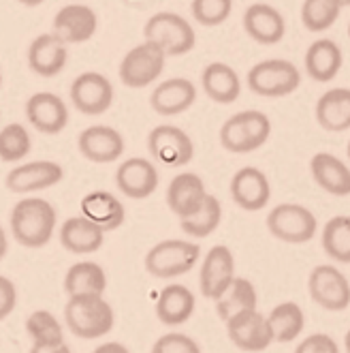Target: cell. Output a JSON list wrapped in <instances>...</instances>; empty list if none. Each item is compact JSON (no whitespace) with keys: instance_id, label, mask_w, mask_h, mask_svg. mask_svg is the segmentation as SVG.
Instances as JSON below:
<instances>
[{"instance_id":"6da1fadb","label":"cell","mask_w":350,"mask_h":353,"mask_svg":"<svg viewBox=\"0 0 350 353\" xmlns=\"http://www.w3.org/2000/svg\"><path fill=\"white\" fill-rule=\"evenodd\" d=\"M56 208L41 197H26L11 210V234L26 248L45 246L56 232Z\"/></svg>"},{"instance_id":"7a4b0ae2","label":"cell","mask_w":350,"mask_h":353,"mask_svg":"<svg viewBox=\"0 0 350 353\" xmlns=\"http://www.w3.org/2000/svg\"><path fill=\"white\" fill-rule=\"evenodd\" d=\"M65 321L77 339L94 341L109 334L116 323L111 304L100 294L69 296L65 306Z\"/></svg>"},{"instance_id":"3957f363","label":"cell","mask_w":350,"mask_h":353,"mask_svg":"<svg viewBox=\"0 0 350 353\" xmlns=\"http://www.w3.org/2000/svg\"><path fill=\"white\" fill-rule=\"evenodd\" d=\"M272 135V122L259 110H245L231 116L220 129V143L233 154H248L265 146Z\"/></svg>"},{"instance_id":"277c9868","label":"cell","mask_w":350,"mask_h":353,"mask_svg":"<svg viewBox=\"0 0 350 353\" xmlns=\"http://www.w3.org/2000/svg\"><path fill=\"white\" fill-rule=\"evenodd\" d=\"M143 37L146 41H152L167 56H184L195 50L197 34L193 24L186 17H182L171 11L154 13L146 26H143Z\"/></svg>"},{"instance_id":"5b68a950","label":"cell","mask_w":350,"mask_h":353,"mask_svg":"<svg viewBox=\"0 0 350 353\" xmlns=\"http://www.w3.org/2000/svg\"><path fill=\"white\" fill-rule=\"evenodd\" d=\"M201 257V246L188 240H162L146 255V270L154 279H175L188 274Z\"/></svg>"},{"instance_id":"8992f818","label":"cell","mask_w":350,"mask_h":353,"mask_svg":"<svg viewBox=\"0 0 350 353\" xmlns=\"http://www.w3.org/2000/svg\"><path fill=\"white\" fill-rule=\"evenodd\" d=\"M301 84V73L293 62L282 58H270L256 62L248 71V88L259 97H286L293 94Z\"/></svg>"},{"instance_id":"52a82bcc","label":"cell","mask_w":350,"mask_h":353,"mask_svg":"<svg viewBox=\"0 0 350 353\" xmlns=\"http://www.w3.org/2000/svg\"><path fill=\"white\" fill-rule=\"evenodd\" d=\"M316 216L310 208L299 203H280L267 214L270 234L288 244H305L316 236Z\"/></svg>"},{"instance_id":"ba28073f","label":"cell","mask_w":350,"mask_h":353,"mask_svg":"<svg viewBox=\"0 0 350 353\" xmlns=\"http://www.w3.org/2000/svg\"><path fill=\"white\" fill-rule=\"evenodd\" d=\"M167 54L152 41H143L120 62V79L129 88H146L160 77Z\"/></svg>"},{"instance_id":"9c48e42d","label":"cell","mask_w":350,"mask_h":353,"mask_svg":"<svg viewBox=\"0 0 350 353\" xmlns=\"http://www.w3.org/2000/svg\"><path fill=\"white\" fill-rule=\"evenodd\" d=\"M307 292L320 308L340 313L350 306V283L336 265H316L307 279Z\"/></svg>"},{"instance_id":"30bf717a","label":"cell","mask_w":350,"mask_h":353,"mask_svg":"<svg viewBox=\"0 0 350 353\" xmlns=\"http://www.w3.org/2000/svg\"><path fill=\"white\" fill-rule=\"evenodd\" d=\"M226 334H229L231 343L248 353H261L274 343V332L263 313H259L256 308L243 310V313L233 315L231 319H226Z\"/></svg>"},{"instance_id":"8fae6325","label":"cell","mask_w":350,"mask_h":353,"mask_svg":"<svg viewBox=\"0 0 350 353\" xmlns=\"http://www.w3.org/2000/svg\"><path fill=\"white\" fill-rule=\"evenodd\" d=\"M150 154L167 168H184L195 157V143L186 131L173 124H160L148 135Z\"/></svg>"},{"instance_id":"7c38bea8","label":"cell","mask_w":350,"mask_h":353,"mask_svg":"<svg viewBox=\"0 0 350 353\" xmlns=\"http://www.w3.org/2000/svg\"><path fill=\"white\" fill-rule=\"evenodd\" d=\"M71 103L75 110L86 116L105 114L113 103L111 81L96 71H86L73 79L71 84Z\"/></svg>"},{"instance_id":"4fadbf2b","label":"cell","mask_w":350,"mask_h":353,"mask_svg":"<svg viewBox=\"0 0 350 353\" xmlns=\"http://www.w3.org/2000/svg\"><path fill=\"white\" fill-rule=\"evenodd\" d=\"M233 279H235V259L231 248L224 244L212 246L201 263V272H199L201 294L208 300L216 302L226 292V287L233 283Z\"/></svg>"},{"instance_id":"5bb4252c","label":"cell","mask_w":350,"mask_h":353,"mask_svg":"<svg viewBox=\"0 0 350 353\" xmlns=\"http://www.w3.org/2000/svg\"><path fill=\"white\" fill-rule=\"evenodd\" d=\"M65 178V170L54 161H32L17 165L5 178V184L11 193H36L52 189Z\"/></svg>"},{"instance_id":"9a60e30c","label":"cell","mask_w":350,"mask_h":353,"mask_svg":"<svg viewBox=\"0 0 350 353\" xmlns=\"http://www.w3.org/2000/svg\"><path fill=\"white\" fill-rule=\"evenodd\" d=\"M26 118L39 133L58 135L69 124V108L54 92H36L26 103Z\"/></svg>"},{"instance_id":"2e32d148","label":"cell","mask_w":350,"mask_h":353,"mask_svg":"<svg viewBox=\"0 0 350 353\" xmlns=\"http://www.w3.org/2000/svg\"><path fill=\"white\" fill-rule=\"evenodd\" d=\"M116 184L127 197L146 199L158 189V170L143 157L127 159L116 172Z\"/></svg>"},{"instance_id":"e0dca14e","label":"cell","mask_w":350,"mask_h":353,"mask_svg":"<svg viewBox=\"0 0 350 353\" xmlns=\"http://www.w3.org/2000/svg\"><path fill=\"white\" fill-rule=\"evenodd\" d=\"M77 148L92 163H113L124 154V137L107 124H94L79 133Z\"/></svg>"},{"instance_id":"ac0fdd59","label":"cell","mask_w":350,"mask_h":353,"mask_svg":"<svg viewBox=\"0 0 350 353\" xmlns=\"http://www.w3.org/2000/svg\"><path fill=\"white\" fill-rule=\"evenodd\" d=\"M231 199L248 212H259L270 203L272 186L267 176L256 168H241L231 178Z\"/></svg>"},{"instance_id":"d6986e66","label":"cell","mask_w":350,"mask_h":353,"mask_svg":"<svg viewBox=\"0 0 350 353\" xmlns=\"http://www.w3.org/2000/svg\"><path fill=\"white\" fill-rule=\"evenodd\" d=\"M96 28H98V17L88 5L71 3L60 9L54 17V32L67 46L84 43V41L94 37Z\"/></svg>"},{"instance_id":"ffe728a7","label":"cell","mask_w":350,"mask_h":353,"mask_svg":"<svg viewBox=\"0 0 350 353\" xmlns=\"http://www.w3.org/2000/svg\"><path fill=\"white\" fill-rule=\"evenodd\" d=\"M69 46L56 32L39 34L28 48V65L41 77H54L67 67Z\"/></svg>"},{"instance_id":"44dd1931","label":"cell","mask_w":350,"mask_h":353,"mask_svg":"<svg viewBox=\"0 0 350 353\" xmlns=\"http://www.w3.org/2000/svg\"><path fill=\"white\" fill-rule=\"evenodd\" d=\"M243 30L261 46H276L286 32V22L276 7L254 3L243 13Z\"/></svg>"},{"instance_id":"7402d4cb","label":"cell","mask_w":350,"mask_h":353,"mask_svg":"<svg viewBox=\"0 0 350 353\" xmlns=\"http://www.w3.org/2000/svg\"><path fill=\"white\" fill-rule=\"evenodd\" d=\"M197 101V86L186 77H171L158 84L150 97L152 110L160 116H177L190 110Z\"/></svg>"},{"instance_id":"603a6c76","label":"cell","mask_w":350,"mask_h":353,"mask_svg":"<svg viewBox=\"0 0 350 353\" xmlns=\"http://www.w3.org/2000/svg\"><path fill=\"white\" fill-rule=\"evenodd\" d=\"M205 197H208L205 184L193 172H182L169 182L167 203L171 208V212L179 219H186V216L195 214L203 205Z\"/></svg>"},{"instance_id":"cb8c5ba5","label":"cell","mask_w":350,"mask_h":353,"mask_svg":"<svg viewBox=\"0 0 350 353\" xmlns=\"http://www.w3.org/2000/svg\"><path fill=\"white\" fill-rule=\"evenodd\" d=\"M60 242L69 253L75 255H90L96 253L105 242V232L90 221L88 216H71L60 227Z\"/></svg>"},{"instance_id":"d4e9b609","label":"cell","mask_w":350,"mask_h":353,"mask_svg":"<svg viewBox=\"0 0 350 353\" xmlns=\"http://www.w3.org/2000/svg\"><path fill=\"white\" fill-rule=\"evenodd\" d=\"M195 294L186 285H179V283H171L167 287H162V292L158 294L156 300V317L160 319V323L175 327L186 323L193 313H195Z\"/></svg>"},{"instance_id":"484cf974","label":"cell","mask_w":350,"mask_h":353,"mask_svg":"<svg viewBox=\"0 0 350 353\" xmlns=\"http://www.w3.org/2000/svg\"><path fill=\"white\" fill-rule=\"evenodd\" d=\"M310 172H312L314 182L329 195H336V197L350 195V170L336 154H329V152L314 154L310 161Z\"/></svg>"},{"instance_id":"4316f807","label":"cell","mask_w":350,"mask_h":353,"mask_svg":"<svg viewBox=\"0 0 350 353\" xmlns=\"http://www.w3.org/2000/svg\"><path fill=\"white\" fill-rule=\"evenodd\" d=\"M342 50L331 39H316L305 52V71L314 81H333L342 69Z\"/></svg>"},{"instance_id":"83f0119b","label":"cell","mask_w":350,"mask_h":353,"mask_svg":"<svg viewBox=\"0 0 350 353\" xmlns=\"http://www.w3.org/2000/svg\"><path fill=\"white\" fill-rule=\"evenodd\" d=\"M201 84L205 94L214 103H220V105L235 103L241 94V79L235 69H231L226 62H212V65L205 67Z\"/></svg>"},{"instance_id":"f1b7e54d","label":"cell","mask_w":350,"mask_h":353,"mask_svg":"<svg viewBox=\"0 0 350 353\" xmlns=\"http://www.w3.org/2000/svg\"><path fill=\"white\" fill-rule=\"evenodd\" d=\"M81 214L94 221L102 232H113L122 227L127 210L122 201L109 191H92L81 199Z\"/></svg>"},{"instance_id":"f546056e","label":"cell","mask_w":350,"mask_h":353,"mask_svg":"<svg viewBox=\"0 0 350 353\" xmlns=\"http://www.w3.org/2000/svg\"><path fill=\"white\" fill-rule=\"evenodd\" d=\"M316 120L325 131L342 133L350 129V88L327 90L316 103Z\"/></svg>"},{"instance_id":"4dcf8cb0","label":"cell","mask_w":350,"mask_h":353,"mask_svg":"<svg viewBox=\"0 0 350 353\" xmlns=\"http://www.w3.org/2000/svg\"><path fill=\"white\" fill-rule=\"evenodd\" d=\"M107 274L96 261H77L69 268L65 276V292L69 296H90L105 294Z\"/></svg>"},{"instance_id":"1f68e13d","label":"cell","mask_w":350,"mask_h":353,"mask_svg":"<svg viewBox=\"0 0 350 353\" xmlns=\"http://www.w3.org/2000/svg\"><path fill=\"white\" fill-rule=\"evenodd\" d=\"M259 304V294L248 279L235 276L233 283L226 287V292L216 300V313L222 321L231 319L243 310H252Z\"/></svg>"},{"instance_id":"d6a6232c","label":"cell","mask_w":350,"mask_h":353,"mask_svg":"<svg viewBox=\"0 0 350 353\" xmlns=\"http://www.w3.org/2000/svg\"><path fill=\"white\" fill-rule=\"evenodd\" d=\"M267 319L274 332V343H293L305 327L303 310L297 302H282L274 306Z\"/></svg>"},{"instance_id":"836d02e7","label":"cell","mask_w":350,"mask_h":353,"mask_svg":"<svg viewBox=\"0 0 350 353\" xmlns=\"http://www.w3.org/2000/svg\"><path fill=\"white\" fill-rule=\"evenodd\" d=\"M220 221H222V205L218 197L208 193L203 205L195 214L179 219V227H182V232L188 234L190 238H208L218 230Z\"/></svg>"},{"instance_id":"e575fe53","label":"cell","mask_w":350,"mask_h":353,"mask_svg":"<svg viewBox=\"0 0 350 353\" xmlns=\"http://www.w3.org/2000/svg\"><path fill=\"white\" fill-rule=\"evenodd\" d=\"M325 253L338 263H350V216L329 219L322 230Z\"/></svg>"},{"instance_id":"d590c367","label":"cell","mask_w":350,"mask_h":353,"mask_svg":"<svg viewBox=\"0 0 350 353\" xmlns=\"http://www.w3.org/2000/svg\"><path fill=\"white\" fill-rule=\"evenodd\" d=\"M342 9V0H303L301 22L310 32H325L338 22Z\"/></svg>"},{"instance_id":"8d00e7d4","label":"cell","mask_w":350,"mask_h":353,"mask_svg":"<svg viewBox=\"0 0 350 353\" xmlns=\"http://www.w3.org/2000/svg\"><path fill=\"white\" fill-rule=\"evenodd\" d=\"M32 150V137L28 129L19 122H11L0 131V161L17 163Z\"/></svg>"},{"instance_id":"74e56055","label":"cell","mask_w":350,"mask_h":353,"mask_svg":"<svg viewBox=\"0 0 350 353\" xmlns=\"http://www.w3.org/2000/svg\"><path fill=\"white\" fill-rule=\"evenodd\" d=\"M26 332L30 334L32 343H60L65 341V332L60 321L50 313V310H34L26 319Z\"/></svg>"},{"instance_id":"f35d334b","label":"cell","mask_w":350,"mask_h":353,"mask_svg":"<svg viewBox=\"0 0 350 353\" xmlns=\"http://www.w3.org/2000/svg\"><path fill=\"white\" fill-rule=\"evenodd\" d=\"M193 17L201 26H220L233 11V0H193Z\"/></svg>"},{"instance_id":"ab89813d","label":"cell","mask_w":350,"mask_h":353,"mask_svg":"<svg viewBox=\"0 0 350 353\" xmlns=\"http://www.w3.org/2000/svg\"><path fill=\"white\" fill-rule=\"evenodd\" d=\"M150 353H201V347L188 334L169 332V334H162L154 343V347H152Z\"/></svg>"},{"instance_id":"60d3db41","label":"cell","mask_w":350,"mask_h":353,"mask_svg":"<svg viewBox=\"0 0 350 353\" xmlns=\"http://www.w3.org/2000/svg\"><path fill=\"white\" fill-rule=\"evenodd\" d=\"M293 353H340V347L329 334H310L297 345Z\"/></svg>"},{"instance_id":"b9f144b4","label":"cell","mask_w":350,"mask_h":353,"mask_svg":"<svg viewBox=\"0 0 350 353\" xmlns=\"http://www.w3.org/2000/svg\"><path fill=\"white\" fill-rule=\"evenodd\" d=\"M17 306V289L11 279L0 274V321L7 319Z\"/></svg>"},{"instance_id":"7bdbcfd3","label":"cell","mask_w":350,"mask_h":353,"mask_svg":"<svg viewBox=\"0 0 350 353\" xmlns=\"http://www.w3.org/2000/svg\"><path fill=\"white\" fill-rule=\"evenodd\" d=\"M30 353H71V347L60 341V343H32Z\"/></svg>"},{"instance_id":"ee69618b","label":"cell","mask_w":350,"mask_h":353,"mask_svg":"<svg viewBox=\"0 0 350 353\" xmlns=\"http://www.w3.org/2000/svg\"><path fill=\"white\" fill-rule=\"evenodd\" d=\"M92 353H131L124 345L122 343H102V345H98Z\"/></svg>"},{"instance_id":"f6af8a7d","label":"cell","mask_w":350,"mask_h":353,"mask_svg":"<svg viewBox=\"0 0 350 353\" xmlns=\"http://www.w3.org/2000/svg\"><path fill=\"white\" fill-rule=\"evenodd\" d=\"M7 251H9V240H7V234L3 230V225H0V261L5 259Z\"/></svg>"},{"instance_id":"bcb514c9","label":"cell","mask_w":350,"mask_h":353,"mask_svg":"<svg viewBox=\"0 0 350 353\" xmlns=\"http://www.w3.org/2000/svg\"><path fill=\"white\" fill-rule=\"evenodd\" d=\"M17 3H22L24 7H39L41 3H45V0H17Z\"/></svg>"},{"instance_id":"7dc6e473","label":"cell","mask_w":350,"mask_h":353,"mask_svg":"<svg viewBox=\"0 0 350 353\" xmlns=\"http://www.w3.org/2000/svg\"><path fill=\"white\" fill-rule=\"evenodd\" d=\"M344 347H346V353H350V330L346 332V336H344Z\"/></svg>"},{"instance_id":"c3c4849f","label":"cell","mask_w":350,"mask_h":353,"mask_svg":"<svg viewBox=\"0 0 350 353\" xmlns=\"http://www.w3.org/2000/svg\"><path fill=\"white\" fill-rule=\"evenodd\" d=\"M342 5H344V7H350V0H342Z\"/></svg>"},{"instance_id":"681fc988","label":"cell","mask_w":350,"mask_h":353,"mask_svg":"<svg viewBox=\"0 0 350 353\" xmlns=\"http://www.w3.org/2000/svg\"><path fill=\"white\" fill-rule=\"evenodd\" d=\"M0 86H3V73H0Z\"/></svg>"},{"instance_id":"f907efd6","label":"cell","mask_w":350,"mask_h":353,"mask_svg":"<svg viewBox=\"0 0 350 353\" xmlns=\"http://www.w3.org/2000/svg\"><path fill=\"white\" fill-rule=\"evenodd\" d=\"M348 159H350V141H348Z\"/></svg>"},{"instance_id":"816d5d0a","label":"cell","mask_w":350,"mask_h":353,"mask_svg":"<svg viewBox=\"0 0 350 353\" xmlns=\"http://www.w3.org/2000/svg\"><path fill=\"white\" fill-rule=\"evenodd\" d=\"M348 37H350V24H348Z\"/></svg>"}]
</instances>
